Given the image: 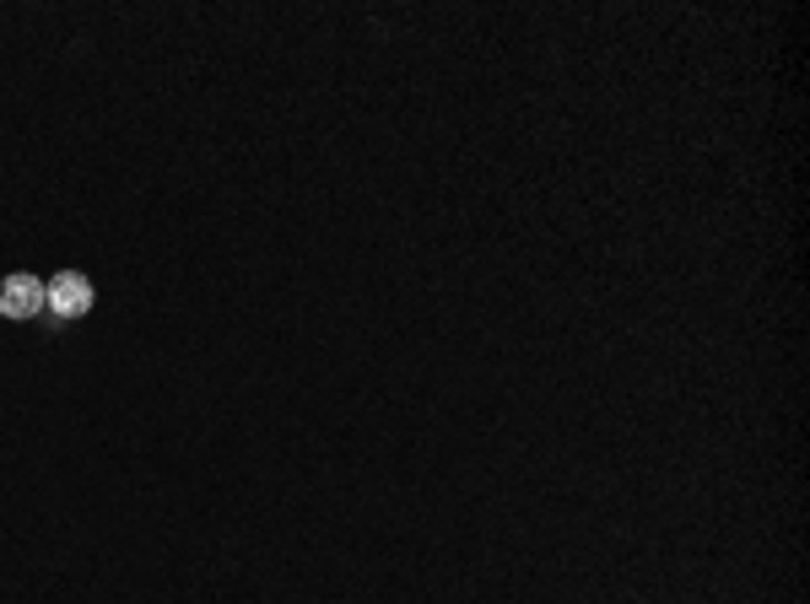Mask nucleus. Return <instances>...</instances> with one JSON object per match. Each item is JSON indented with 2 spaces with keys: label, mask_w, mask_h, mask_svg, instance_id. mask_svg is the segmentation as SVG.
Listing matches in <instances>:
<instances>
[{
  "label": "nucleus",
  "mask_w": 810,
  "mask_h": 604,
  "mask_svg": "<svg viewBox=\"0 0 810 604\" xmlns=\"http://www.w3.org/2000/svg\"><path fill=\"white\" fill-rule=\"evenodd\" d=\"M92 303H98V291H92V281L81 276V270H60V276H49L43 281V314L60 324L81 319V314H92Z\"/></svg>",
  "instance_id": "f257e3e1"
},
{
  "label": "nucleus",
  "mask_w": 810,
  "mask_h": 604,
  "mask_svg": "<svg viewBox=\"0 0 810 604\" xmlns=\"http://www.w3.org/2000/svg\"><path fill=\"white\" fill-rule=\"evenodd\" d=\"M43 314V281L17 270L0 281V319H39Z\"/></svg>",
  "instance_id": "f03ea898"
}]
</instances>
